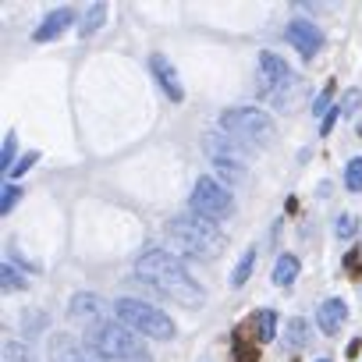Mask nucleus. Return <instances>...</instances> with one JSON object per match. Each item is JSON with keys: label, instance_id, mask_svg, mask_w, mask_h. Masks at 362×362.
Here are the masks:
<instances>
[{"label": "nucleus", "instance_id": "c85d7f7f", "mask_svg": "<svg viewBox=\"0 0 362 362\" xmlns=\"http://www.w3.org/2000/svg\"><path fill=\"white\" fill-rule=\"evenodd\" d=\"M320 362H330V358H320Z\"/></svg>", "mask_w": 362, "mask_h": 362}, {"label": "nucleus", "instance_id": "bb28decb", "mask_svg": "<svg viewBox=\"0 0 362 362\" xmlns=\"http://www.w3.org/2000/svg\"><path fill=\"white\" fill-rule=\"evenodd\" d=\"M238 358H242V362H256V348H245V344L238 341Z\"/></svg>", "mask_w": 362, "mask_h": 362}, {"label": "nucleus", "instance_id": "412c9836", "mask_svg": "<svg viewBox=\"0 0 362 362\" xmlns=\"http://www.w3.org/2000/svg\"><path fill=\"white\" fill-rule=\"evenodd\" d=\"M4 288H8V291H15V288H22V291H25V288H29V281H25L11 263H8V267H4Z\"/></svg>", "mask_w": 362, "mask_h": 362}, {"label": "nucleus", "instance_id": "7ed1b4c3", "mask_svg": "<svg viewBox=\"0 0 362 362\" xmlns=\"http://www.w3.org/2000/svg\"><path fill=\"white\" fill-rule=\"evenodd\" d=\"M170 235H174V242L181 245V249H189V252H196V256H217L221 249H224V235H221V228L214 224V221H206V217H199V214H185V217H174L170 221Z\"/></svg>", "mask_w": 362, "mask_h": 362}, {"label": "nucleus", "instance_id": "20e7f679", "mask_svg": "<svg viewBox=\"0 0 362 362\" xmlns=\"http://www.w3.org/2000/svg\"><path fill=\"white\" fill-rule=\"evenodd\" d=\"M114 316H117L121 327H128L135 334L160 337V341H170L174 337V320L163 316L156 305H146V302H135V298H117L114 302Z\"/></svg>", "mask_w": 362, "mask_h": 362}, {"label": "nucleus", "instance_id": "ddd939ff", "mask_svg": "<svg viewBox=\"0 0 362 362\" xmlns=\"http://www.w3.org/2000/svg\"><path fill=\"white\" fill-rule=\"evenodd\" d=\"M100 298L96 295H75L71 298V316H82V320H93V316H100ZM96 323V320H93Z\"/></svg>", "mask_w": 362, "mask_h": 362}, {"label": "nucleus", "instance_id": "6ab92c4d", "mask_svg": "<svg viewBox=\"0 0 362 362\" xmlns=\"http://www.w3.org/2000/svg\"><path fill=\"white\" fill-rule=\"evenodd\" d=\"M344 185H348V192H362V156L348 163V170H344Z\"/></svg>", "mask_w": 362, "mask_h": 362}, {"label": "nucleus", "instance_id": "f3484780", "mask_svg": "<svg viewBox=\"0 0 362 362\" xmlns=\"http://www.w3.org/2000/svg\"><path fill=\"white\" fill-rule=\"evenodd\" d=\"M252 267H256V249H249V252L238 259V267H235V274H231V284H235V288H242V284L249 281Z\"/></svg>", "mask_w": 362, "mask_h": 362}, {"label": "nucleus", "instance_id": "f8f14e48", "mask_svg": "<svg viewBox=\"0 0 362 362\" xmlns=\"http://www.w3.org/2000/svg\"><path fill=\"white\" fill-rule=\"evenodd\" d=\"M298 270H302V263L295 259V256H281L277 263H274V284L277 288H288V284H295V277H298Z\"/></svg>", "mask_w": 362, "mask_h": 362}, {"label": "nucleus", "instance_id": "a211bd4d", "mask_svg": "<svg viewBox=\"0 0 362 362\" xmlns=\"http://www.w3.org/2000/svg\"><path fill=\"white\" fill-rule=\"evenodd\" d=\"M54 358H57V362H86V358L78 355V348L71 344V337H57V341H54Z\"/></svg>", "mask_w": 362, "mask_h": 362}, {"label": "nucleus", "instance_id": "4468645a", "mask_svg": "<svg viewBox=\"0 0 362 362\" xmlns=\"http://www.w3.org/2000/svg\"><path fill=\"white\" fill-rule=\"evenodd\" d=\"M274 337H277V313L274 309L256 313V341H274Z\"/></svg>", "mask_w": 362, "mask_h": 362}, {"label": "nucleus", "instance_id": "9b49d317", "mask_svg": "<svg viewBox=\"0 0 362 362\" xmlns=\"http://www.w3.org/2000/svg\"><path fill=\"white\" fill-rule=\"evenodd\" d=\"M71 22H75V11H71V8H61V11H54V15L43 18V25L33 33V40H36V43H50V40H57Z\"/></svg>", "mask_w": 362, "mask_h": 362}, {"label": "nucleus", "instance_id": "cd10ccee", "mask_svg": "<svg viewBox=\"0 0 362 362\" xmlns=\"http://www.w3.org/2000/svg\"><path fill=\"white\" fill-rule=\"evenodd\" d=\"M344 267H348V270H358V252H348V259H344Z\"/></svg>", "mask_w": 362, "mask_h": 362}, {"label": "nucleus", "instance_id": "423d86ee", "mask_svg": "<svg viewBox=\"0 0 362 362\" xmlns=\"http://www.w3.org/2000/svg\"><path fill=\"white\" fill-rule=\"evenodd\" d=\"M189 206H192V214H199L206 221H224V217H231L235 199H231V192L221 185L217 177H199L196 189H192Z\"/></svg>", "mask_w": 362, "mask_h": 362}, {"label": "nucleus", "instance_id": "6e6552de", "mask_svg": "<svg viewBox=\"0 0 362 362\" xmlns=\"http://www.w3.org/2000/svg\"><path fill=\"white\" fill-rule=\"evenodd\" d=\"M149 68H153V75H156V82L163 86V93H167V100H174V103H181L185 100V89H181V82H177V71H174V64L163 57V54H153V61H149Z\"/></svg>", "mask_w": 362, "mask_h": 362}, {"label": "nucleus", "instance_id": "2eb2a0df", "mask_svg": "<svg viewBox=\"0 0 362 362\" xmlns=\"http://www.w3.org/2000/svg\"><path fill=\"white\" fill-rule=\"evenodd\" d=\"M103 18H107V4H93V8L86 11L82 25H78V36H93V33L103 25Z\"/></svg>", "mask_w": 362, "mask_h": 362}, {"label": "nucleus", "instance_id": "5701e85b", "mask_svg": "<svg viewBox=\"0 0 362 362\" xmlns=\"http://www.w3.org/2000/svg\"><path fill=\"white\" fill-rule=\"evenodd\" d=\"M330 100H334V89H323V93L316 96V103H313V114H316V117H327V114H330Z\"/></svg>", "mask_w": 362, "mask_h": 362}, {"label": "nucleus", "instance_id": "39448f33", "mask_svg": "<svg viewBox=\"0 0 362 362\" xmlns=\"http://www.w3.org/2000/svg\"><path fill=\"white\" fill-rule=\"evenodd\" d=\"M221 128H224L231 139H242V142H252V146H270L274 135H277L270 114H263V110H256V107L224 110V114H221Z\"/></svg>", "mask_w": 362, "mask_h": 362}, {"label": "nucleus", "instance_id": "dca6fc26", "mask_svg": "<svg viewBox=\"0 0 362 362\" xmlns=\"http://www.w3.org/2000/svg\"><path fill=\"white\" fill-rule=\"evenodd\" d=\"M309 341V323L302 320V316H295L291 323H288V337H284V344L288 348H298V344H305Z\"/></svg>", "mask_w": 362, "mask_h": 362}, {"label": "nucleus", "instance_id": "1a4fd4ad", "mask_svg": "<svg viewBox=\"0 0 362 362\" xmlns=\"http://www.w3.org/2000/svg\"><path fill=\"white\" fill-rule=\"evenodd\" d=\"M259 68H263V89H274V93H281V89L291 82V71H288V64H284L277 54H270V50H263V54H259Z\"/></svg>", "mask_w": 362, "mask_h": 362}, {"label": "nucleus", "instance_id": "f03ea898", "mask_svg": "<svg viewBox=\"0 0 362 362\" xmlns=\"http://www.w3.org/2000/svg\"><path fill=\"white\" fill-rule=\"evenodd\" d=\"M86 348L100 358V362H153V355L146 351V344L139 341L135 330L121 327V323H89L86 330Z\"/></svg>", "mask_w": 362, "mask_h": 362}, {"label": "nucleus", "instance_id": "aec40b11", "mask_svg": "<svg viewBox=\"0 0 362 362\" xmlns=\"http://www.w3.org/2000/svg\"><path fill=\"white\" fill-rule=\"evenodd\" d=\"M15 163H18V160H15V132H8V135H4V153H0V167L11 174Z\"/></svg>", "mask_w": 362, "mask_h": 362}, {"label": "nucleus", "instance_id": "0eeeda50", "mask_svg": "<svg viewBox=\"0 0 362 362\" xmlns=\"http://www.w3.org/2000/svg\"><path fill=\"white\" fill-rule=\"evenodd\" d=\"M288 43H291L302 57H316V54L323 50V33H320L313 22L295 18V22L288 25Z\"/></svg>", "mask_w": 362, "mask_h": 362}, {"label": "nucleus", "instance_id": "b1692460", "mask_svg": "<svg viewBox=\"0 0 362 362\" xmlns=\"http://www.w3.org/2000/svg\"><path fill=\"white\" fill-rule=\"evenodd\" d=\"M355 235V217L351 214H341L337 217V238H351Z\"/></svg>", "mask_w": 362, "mask_h": 362}, {"label": "nucleus", "instance_id": "9d476101", "mask_svg": "<svg viewBox=\"0 0 362 362\" xmlns=\"http://www.w3.org/2000/svg\"><path fill=\"white\" fill-rule=\"evenodd\" d=\"M344 320H348V305H344L341 298H327V302L316 309V323H320L323 334H337V330L344 327Z\"/></svg>", "mask_w": 362, "mask_h": 362}, {"label": "nucleus", "instance_id": "4be33fe9", "mask_svg": "<svg viewBox=\"0 0 362 362\" xmlns=\"http://www.w3.org/2000/svg\"><path fill=\"white\" fill-rule=\"evenodd\" d=\"M358 103H362V89H348L337 110H341V114H355V110H358Z\"/></svg>", "mask_w": 362, "mask_h": 362}, {"label": "nucleus", "instance_id": "a878e982", "mask_svg": "<svg viewBox=\"0 0 362 362\" xmlns=\"http://www.w3.org/2000/svg\"><path fill=\"white\" fill-rule=\"evenodd\" d=\"M18 196H22V189H18V185H4V214H11V210H15Z\"/></svg>", "mask_w": 362, "mask_h": 362}, {"label": "nucleus", "instance_id": "393cba45", "mask_svg": "<svg viewBox=\"0 0 362 362\" xmlns=\"http://www.w3.org/2000/svg\"><path fill=\"white\" fill-rule=\"evenodd\" d=\"M36 160H40V153H25V156H22V160H18L15 167H11V177H22V174H25V170H29V167H33Z\"/></svg>", "mask_w": 362, "mask_h": 362}, {"label": "nucleus", "instance_id": "f257e3e1", "mask_svg": "<svg viewBox=\"0 0 362 362\" xmlns=\"http://www.w3.org/2000/svg\"><path fill=\"white\" fill-rule=\"evenodd\" d=\"M135 274L142 281H149L156 291H163L167 298H174L177 305H189V309H199L206 305V291L189 277L185 263H181L177 256L163 252V249H149L135 259Z\"/></svg>", "mask_w": 362, "mask_h": 362}]
</instances>
